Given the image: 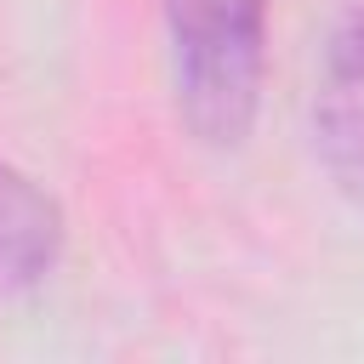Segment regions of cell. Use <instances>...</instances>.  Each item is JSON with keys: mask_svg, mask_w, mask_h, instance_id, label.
<instances>
[{"mask_svg": "<svg viewBox=\"0 0 364 364\" xmlns=\"http://www.w3.org/2000/svg\"><path fill=\"white\" fill-rule=\"evenodd\" d=\"M57 256H63L57 199L17 165H0V296L34 290L57 267Z\"/></svg>", "mask_w": 364, "mask_h": 364, "instance_id": "3", "label": "cell"}, {"mask_svg": "<svg viewBox=\"0 0 364 364\" xmlns=\"http://www.w3.org/2000/svg\"><path fill=\"white\" fill-rule=\"evenodd\" d=\"M176 114L210 148L250 136L267 68V0H159Z\"/></svg>", "mask_w": 364, "mask_h": 364, "instance_id": "1", "label": "cell"}, {"mask_svg": "<svg viewBox=\"0 0 364 364\" xmlns=\"http://www.w3.org/2000/svg\"><path fill=\"white\" fill-rule=\"evenodd\" d=\"M313 142L330 182L364 210V6L341 11L324 34L313 74Z\"/></svg>", "mask_w": 364, "mask_h": 364, "instance_id": "2", "label": "cell"}]
</instances>
